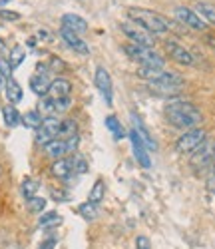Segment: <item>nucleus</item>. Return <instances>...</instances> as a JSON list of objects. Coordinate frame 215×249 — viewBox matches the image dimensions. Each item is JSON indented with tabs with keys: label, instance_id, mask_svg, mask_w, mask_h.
<instances>
[{
	"label": "nucleus",
	"instance_id": "1",
	"mask_svg": "<svg viewBox=\"0 0 215 249\" xmlns=\"http://www.w3.org/2000/svg\"><path fill=\"white\" fill-rule=\"evenodd\" d=\"M165 118L174 128L179 130H191V128H199L203 122V114L199 112L197 106H193L191 102L183 100H174L165 106Z\"/></svg>",
	"mask_w": 215,
	"mask_h": 249
},
{
	"label": "nucleus",
	"instance_id": "2",
	"mask_svg": "<svg viewBox=\"0 0 215 249\" xmlns=\"http://www.w3.org/2000/svg\"><path fill=\"white\" fill-rule=\"evenodd\" d=\"M127 16H130L132 22H136L138 26H142L143 30H147L149 34H165L171 30V22L161 16L160 12L147 10V8H127Z\"/></svg>",
	"mask_w": 215,
	"mask_h": 249
},
{
	"label": "nucleus",
	"instance_id": "3",
	"mask_svg": "<svg viewBox=\"0 0 215 249\" xmlns=\"http://www.w3.org/2000/svg\"><path fill=\"white\" fill-rule=\"evenodd\" d=\"M124 52L130 56L134 62L142 68H156V70H163L165 66V58L161 54H158L154 48H147V46H136V44H125Z\"/></svg>",
	"mask_w": 215,
	"mask_h": 249
},
{
	"label": "nucleus",
	"instance_id": "4",
	"mask_svg": "<svg viewBox=\"0 0 215 249\" xmlns=\"http://www.w3.org/2000/svg\"><path fill=\"white\" fill-rule=\"evenodd\" d=\"M213 161H215V142H211V140H205L196 152L189 154V165L196 172L209 170Z\"/></svg>",
	"mask_w": 215,
	"mask_h": 249
},
{
	"label": "nucleus",
	"instance_id": "5",
	"mask_svg": "<svg viewBox=\"0 0 215 249\" xmlns=\"http://www.w3.org/2000/svg\"><path fill=\"white\" fill-rule=\"evenodd\" d=\"M207 140V132L199 126V128H191V130H185L178 142H176V150L179 154H191V152H196L201 143Z\"/></svg>",
	"mask_w": 215,
	"mask_h": 249
},
{
	"label": "nucleus",
	"instance_id": "6",
	"mask_svg": "<svg viewBox=\"0 0 215 249\" xmlns=\"http://www.w3.org/2000/svg\"><path fill=\"white\" fill-rule=\"evenodd\" d=\"M120 30L124 32V36L130 40L132 44L136 46H147V48H154L156 44V36L154 34H149L147 30H143L142 26H138L136 22H122L120 24Z\"/></svg>",
	"mask_w": 215,
	"mask_h": 249
},
{
	"label": "nucleus",
	"instance_id": "7",
	"mask_svg": "<svg viewBox=\"0 0 215 249\" xmlns=\"http://www.w3.org/2000/svg\"><path fill=\"white\" fill-rule=\"evenodd\" d=\"M60 124H62V120L56 118V116H46V118H42V124H40L38 130H36V143L44 146V143L56 140L58 134H60Z\"/></svg>",
	"mask_w": 215,
	"mask_h": 249
},
{
	"label": "nucleus",
	"instance_id": "8",
	"mask_svg": "<svg viewBox=\"0 0 215 249\" xmlns=\"http://www.w3.org/2000/svg\"><path fill=\"white\" fill-rule=\"evenodd\" d=\"M163 48H165L167 56L174 62H178V64H181V66H193V64H196V58H193V54L185 46H181L178 40H165Z\"/></svg>",
	"mask_w": 215,
	"mask_h": 249
},
{
	"label": "nucleus",
	"instance_id": "9",
	"mask_svg": "<svg viewBox=\"0 0 215 249\" xmlns=\"http://www.w3.org/2000/svg\"><path fill=\"white\" fill-rule=\"evenodd\" d=\"M94 84H96V88L100 90V94H102V98L106 100L108 106H112V102H114V84H112L110 72H108L104 66H98V68H96Z\"/></svg>",
	"mask_w": 215,
	"mask_h": 249
},
{
	"label": "nucleus",
	"instance_id": "10",
	"mask_svg": "<svg viewBox=\"0 0 215 249\" xmlns=\"http://www.w3.org/2000/svg\"><path fill=\"white\" fill-rule=\"evenodd\" d=\"M50 84H52V80H50V72L44 64H38L36 68V74L30 76V90L40 96V98H44L48 96V90H50Z\"/></svg>",
	"mask_w": 215,
	"mask_h": 249
},
{
	"label": "nucleus",
	"instance_id": "11",
	"mask_svg": "<svg viewBox=\"0 0 215 249\" xmlns=\"http://www.w3.org/2000/svg\"><path fill=\"white\" fill-rule=\"evenodd\" d=\"M174 14H176V18L179 20V24H183V26H187V28H191V30L203 32V30L207 28V24L201 20V16H199L196 10H193V8L178 6V8L174 10Z\"/></svg>",
	"mask_w": 215,
	"mask_h": 249
},
{
	"label": "nucleus",
	"instance_id": "12",
	"mask_svg": "<svg viewBox=\"0 0 215 249\" xmlns=\"http://www.w3.org/2000/svg\"><path fill=\"white\" fill-rule=\"evenodd\" d=\"M127 138H130V142H132V150H134V156H136L138 163L142 165L143 170H149V168H152V160H149L147 148L143 146V142L140 140L138 132H136V130H130V134H127Z\"/></svg>",
	"mask_w": 215,
	"mask_h": 249
},
{
	"label": "nucleus",
	"instance_id": "13",
	"mask_svg": "<svg viewBox=\"0 0 215 249\" xmlns=\"http://www.w3.org/2000/svg\"><path fill=\"white\" fill-rule=\"evenodd\" d=\"M60 36H62L64 42H66V46L72 48L74 52H78V54H90V46L86 44L78 34H74L72 30H68V28L62 26V28H60Z\"/></svg>",
	"mask_w": 215,
	"mask_h": 249
},
{
	"label": "nucleus",
	"instance_id": "14",
	"mask_svg": "<svg viewBox=\"0 0 215 249\" xmlns=\"http://www.w3.org/2000/svg\"><path fill=\"white\" fill-rule=\"evenodd\" d=\"M70 94H72L70 80H66V78H56V80H52L50 90H48V96H50V98H54V100L70 98Z\"/></svg>",
	"mask_w": 215,
	"mask_h": 249
},
{
	"label": "nucleus",
	"instance_id": "15",
	"mask_svg": "<svg viewBox=\"0 0 215 249\" xmlns=\"http://www.w3.org/2000/svg\"><path fill=\"white\" fill-rule=\"evenodd\" d=\"M62 26L64 28H68V30H72L74 34H84L86 30H88V22L82 18V16H78V14H64L62 16Z\"/></svg>",
	"mask_w": 215,
	"mask_h": 249
},
{
	"label": "nucleus",
	"instance_id": "16",
	"mask_svg": "<svg viewBox=\"0 0 215 249\" xmlns=\"http://www.w3.org/2000/svg\"><path fill=\"white\" fill-rule=\"evenodd\" d=\"M50 174L58 179H68L74 170H72V161L70 158H60V160H54V163L50 165Z\"/></svg>",
	"mask_w": 215,
	"mask_h": 249
},
{
	"label": "nucleus",
	"instance_id": "17",
	"mask_svg": "<svg viewBox=\"0 0 215 249\" xmlns=\"http://www.w3.org/2000/svg\"><path fill=\"white\" fill-rule=\"evenodd\" d=\"M42 148H44V154H46L48 158H52V160H60V158H64V156L68 154L66 142L60 140V138H56V140H52V142L44 143Z\"/></svg>",
	"mask_w": 215,
	"mask_h": 249
},
{
	"label": "nucleus",
	"instance_id": "18",
	"mask_svg": "<svg viewBox=\"0 0 215 249\" xmlns=\"http://www.w3.org/2000/svg\"><path fill=\"white\" fill-rule=\"evenodd\" d=\"M4 94H6V100H8L10 104H18V102H22V98H24L22 88H20V84H18L14 78H8V80H6Z\"/></svg>",
	"mask_w": 215,
	"mask_h": 249
},
{
	"label": "nucleus",
	"instance_id": "19",
	"mask_svg": "<svg viewBox=\"0 0 215 249\" xmlns=\"http://www.w3.org/2000/svg\"><path fill=\"white\" fill-rule=\"evenodd\" d=\"M193 10L201 16L205 24H215V4L213 2H205L203 0V2H197Z\"/></svg>",
	"mask_w": 215,
	"mask_h": 249
},
{
	"label": "nucleus",
	"instance_id": "20",
	"mask_svg": "<svg viewBox=\"0 0 215 249\" xmlns=\"http://www.w3.org/2000/svg\"><path fill=\"white\" fill-rule=\"evenodd\" d=\"M147 88L152 94H158V96H178L183 88H176V86H165V84H156V82H147Z\"/></svg>",
	"mask_w": 215,
	"mask_h": 249
},
{
	"label": "nucleus",
	"instance_id": "21",
	"mask_svg": "<svg viewBox=\"0 0 215 249\" xmlns=\"http://www.w3.org/2000/svg\"><path fill=\"white\" fill-rule=\"evenodd\" d=\"M2 116H4V124L8 128H16L18 124H22V116L18 114V110L12 106V104H8V106L2 108Z\"/></svg>",
	"mask_w": 215,
	"mask_h": 249
},
{
	"label": "nucleus",
	"instance_id": "22",
	"mask_svg": "<svg viewBox=\"0 0 215 249\" xmlns=\"http://www.w3.org/2000/svg\"><path fill=\"white\" fill-rule=\"evenodd\" d=\"M104 122H106V128L112 132V136H114L116 140H124V138H125V130H124L122 122H120L116 116H108Z\"/></svg>",
	"mask_w": 215,
	"mask_h": 249
},
{
	"label": "nucleus",
	"instance_id": "23",
	"mask_svg": "<svg viewBox=\"0 0 215 249\" xmlns=\"http://www.w3.org/2000/svg\"><path fill=\"white\" fill-rule=\"evenodd\" d=\"M78 134V124H76V120H62V124H60V134H58V138L60 140H68V138H72V136H76Z\"/></svg>",
	"mask_w": 215,
	"mask_h": 249
},
{
	"label": "nucleus",
	"instance_id": "24",
	"mask_svg": "<svg viewBox=\"0 0 215 249\" xmlns=\"http://www.w3.org/2000/svg\"><path fill=\"white\" fill-rule=\"evenodd\" d=\"M106 197V185H104V179H96V183L92 185V190H90V196H88V201L100 205Z\"/></svg>",
	"mask_w": 215,
	"mask_h": 249
},
{
	"label": "nucleus",
	"instance_id": "25",
	"mask_svg": "<svg viewBox=\"0 0 215 249\" xmlns=\"http://www.w3.org/2000/svg\"><path fill=\"white\" fill-rule=\"evenodd\" d=\"M78 213H80L84 219L94 221V219L98 217L100 210H98V205H96V203H92V201H86V203H82V205L78 207Z\"/></svg>",
	"mask_w": 215,
	"mask_h": 249
},
{
	"label": "nucleus",
	"instance_id": "26",
	"mask_svg": "<svg viewBox=\"0 0 215 249\" xmlns=\"http://www.w3.org/2000/svg\"><path fill=\"white\" fill-rule=\"evenodd\" d=\"M38 188H40V183H38L36 179H32V178H26V179L22 181V185H20V192H22L24 199H32V197H36V192H38Z\"/></svg>",
	"mask_w": 215,
	"mask_h": 249
},
{
	"label": "nucleus",
	"instance_id": "27",
	"mask_svg": "<svg viewBox=\"0 0 215 249\" xmlns=\"http://www.w3.org/2000/svg\"><path fill=\"white\" fill-rule=\"evenodd\" d=\"M24 58H26V52H24V48H22V46H14V48L10 50V56H8L6 60H8L10 68L14 70V68H18L20 64H22V62H24Z\"/></svg>",
	"mask_w": 215,
	"mask_h": 249
},
{
	"label": "nucleus",
	"instance_id": "28",
	"mask_svg": "<svg viewBox=\"0 0 215 249\" xmlns=\"http://www.w3.org/2000/svg\"><path fill=\"white\" fill-rule=\"evenodd\" d=\"M22 124L30 130H38V126L42 124V114L38 110H30V112H26L22 116Z\"/></svg>",
	"mask_w": 215,
	"mask_h": 249
},
{
	"label": "nucleus",
	"instance_id": "29",
	"mask_svg": "<svg viewBox=\"0 0 215 249\" xmlns=\"http://www.w3.org/2000/svg\"><path fill=\"white\" fill-rule=\"evenodd\" d=\"M60 223H62V217L56 212H48V213H44V215L38 219V225L40 227H52V225H60Z\"/></svg>",
	"mask_w": 215,
	"mask_h": 249
},
{
	"label": "nucleus",
	"instance_id": "30",
	"mask_svg": "<svg viewBox=\"0 0 215 249\" xmlns=\"http://www.w3.org/2000/svg\"><path fill=\"white\" fill-rule=\"evenodd\" d=\"M70 161H72V170H74V174H86V172H88V161L84 160V156L74 154V156L70 158Z\"/></svg>",
	"mask_w": 215,
	"mask_h": 249
},
{
	"label": "nucleus",
	"instance_id": "31",
	"mask_svg": "<svg viewBox=\"0 0 215 249\" xmlns=\"http://www.w3.org/2000/svg\"><path fill=\"white\" fill-rule=\"evenodd\" d=\"M26 207H28V212H32V213H42L44 212V207H46V199L36 196L32 199H26Z\"/></svg>",
	"mask_w": 215,
	"mask_h": 249
},
{
	"label": "nucleus",
	"instance_id": "32",
	"mask_svg": "<svg viewBox=\"0 0 215 249\" xmlns=\"http://www.w3.org/2000/svg\"><path fill=\"white\" fill-rule=\"evenodd\" d=\"M54 100V98H52ZM72 106V98H60L54 100V114H62V112H68Z\"/></svg>",
	"mask_w": 215,
	"mask_h": 249
},
{
	"label": "nucleus",
	"instance_id": "33",
	"mask_svg": "<svg viewBox=\"0 0 215 249\" xmlns=\"http://www.w3.org/2000/svg\"><path fill=\"white\" fill-rule=\"evenodd\" d=\"M0 74H2V78H12V68L8 64V60L6 58H0Z\"/></svg>",
	"mask_w": 215,
	"mask_h": 249
},
{
	"label": "nucleus",
	"instance_id": "34",
	"mask_svg": "<svg viewBox=\"0 0 215 249\" xmlns=\"http://www.w3.org/2000/svg\"><path fill=\"white\" fill-rule=\"evenodd\" d=\"M207 190H209V194L215 196V163L209 168V174H207Z\"/></svg>",
	"mask_w": 215,
	"mask_h": 249
},
{
	"label": "nucleus",
	"instance_id": "35",
	"mask_svg": "<svg viewBox=\"0 0 215 249\" xmlns=\"http://www.w3.org/2000/svg\"><path fill=\"white\" fill-rule=\"evenodd\" d=\"M136 249H152V241L145 235H138L136 237Z\"/></svg>",
	"mask_w": 215,
	"mask_h": 249
},
{
	"label": "nucleus",
	"instance_id": "36",
	"mask_svg": "<svg viewBox=\"0 0 215 249\" xmlns=\"http://www.w3.org/2000/svg\"><path fill=\"white\" fill-rule=\"evenodd\" d=\"M66 142V148H68V154H72V152H76V148H78V143H80V136L76 134V136H72V138H68V140H64Z\"/></svg>",
	"mask_w": 215,
	"mask_h": 249
},
{
	"label": "nucleus",
	"instance_id": "37",
	"mask_svg": "<svg viewBox=\"0 0 215 249\" xmlns=\"http://www.w3.org/2000/svg\"><path fill=\"white\" fill-rule=\"evenodd\" d=\"M50 196H52L56 201H68V199H70L68 194H64V192H60V190H50Z\"/></svg>",
	"mask_w": 215,
	"mask_h": 249
},
{
	"label": "nucleus",
	"instance_id": "38",
	"mask_svg": "<svg viewBox=\"0 0 215 249\" xmlns=\"http://www.w3.org/2000/svg\"><path fill=\"white\" fill-rule=\"evenodd\" d=\"M0 18H4V20H20V14L18 12H10V10H0Z\"/></svg>",
	"mask_w": 215,
	"mask_h": 249
},
{
	"label": "nucleus",
	"instance_id": "39",
	"mask_svg": "<svg viewBox=\"0 0 215 249\" xmlns=\"http://www.w3.org/2000/svg\"><path fill=\"white\" fill-rule=\"evenodd\" d=\"M56 247V237H48L46 241H42L38 249H54Z\"/></svg>",
	"mask_w": 215,
	"mask_h": 249
},
{
	"label": "nucleus",
	"instance_id": "40",
	"mask_svg": "<svg viewBox=\"0 0 215 249\" xmlns=\"http://www.w3.org/2000/svg\"><path fill=\"white\" fill-rule=\"evenodd\" d=\"M4 84H6V82H4V78H2V74H0V92H2V90H4Z\"/></svg>",
	"mask_w": 215,
	"mask_h": 249
},
{
	"label": "nucleus",
	"instance_id": "41",
	"mask_svg": "<svg viewBox=\"0 0 215 249\" xmlns=\"http://www.w3.org/2000/svg\"><path fill=\"white\" fill-rule=\"evenodd\" d=\"M2 52H4V42L0 40V54H2Z\"/></svg>",
	"mask_w": 215,
	"mask_h": 249
},
{
	"label": "nucleus",
	"instance_id": "42",
	"mask_svg": "<svg viewBox=\"0 0 215 249\" xmlns=\"http://www.w3.org/2000/svg\"><path fill=\"white\" fill-rule=\"evenodd\" d=\"M2 2H6V0H2Z\"/></svg>",
	"mask_w": 215,
	"mask_h": 249
},
{
	"label": "nucleus",
	"instance_id": "43",
	"mask_svg": "<svg viewBox=\"0 0 215 249\" xmlns=\"http://www.w3.org/2000/svg\"><path fill=\"white\" fill-rule=\"evenodd\" d=\"M213 163H215V161H213Z\"/></svg>",
	"mask_w": 215,
	"mask_h": 249
}]
</instances>
